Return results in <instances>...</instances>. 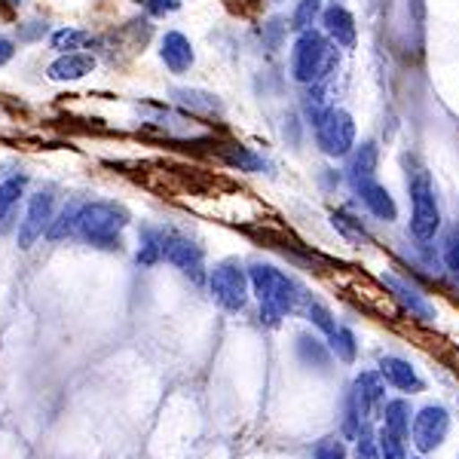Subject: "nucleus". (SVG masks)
I'll list each match as a JSON object with an SVG mask.
<instances>
[{
    "mask_svg": "<svg viewBox=\"0 0 459 459\" xmlns=\"http://www.w3.org/2000/svg\"><path fill=\"white\" fill-rule=\"evenodd\" d=\"M298 359L309 368H328L334 352H331L328 340L316 337V334H300L298 337Z\"/></svg>",
    "mask_w": 459,
    "mask_h": 459,
    "instance_id": "21",
    "label": "nucleus"
},
{
    "mask_svg": "<svg viewBox=\"0 0 459 459\" xmlns=\"http://www.w3.org/2000/svg\"><path fill=\"white\" fill-rule=\"evenodd\" d=\"M377 447H380V459H411L407 456V438L389 432L386 426H377Z\"/></svg>",
    "mask_w": 459,
    "mask_h": 459,
    "instance_id": "29",
    "label": "nucleus"
},
{
    "mask_svg": "<svg viewBox=\"0 0 459 459\" xmlns=\"http://www.w3.org/2000/svg\"><path fill=\"white\" fill-rule=\"evenodd\" d=\"M377 169H380V147L377 142H361L355 144L350 151V157H346V178H374Z\"/></svg>",
    "mask_w": 459,
    "mask_h": 459,
    "instance_id": "17",
    "label": "nucleus"
},
{
    "mask_svg": "<svg viewBox=\"0 0 459 459\" xmlns=\"http://www.w3.org/2000/svg\"><path fill=\"white\" fill-rule=\"evenodd\" d=\"M377 371H380V377L386 380L389 389L402 392V395H417V392L426 389V383H423V377L417 374V368H413L407 359H402V355H380Z\"/></svg>",
    "mask_w": 459,
    "mask_h": 459,
    "instance_id": "12",
    "label": "nucleus"
},
{
    "mask_svg": "<svg viewBox=\"0 0 459 459\" xmlns=\"http://www.w3.org/2000/svg\"><path fill=\"white\" fill-rule=\"evenodd\" d=\"M407 194H411V236L417 242H432L441 233V205L429 169H407Z\"/></svg>",
    "mask_w": 459,
    "mask_h": 459,
    "instance_id": "4",
    "label": "nucleus"
},
{
    "mask_svg": "<svg viewBox=\"0 0 459 459\" xmlns=\"http://www.w3.org/2000/svg\"><path fill=\"white\" fill-rule=\"evenodd\" d=\"M285 34H288L285 19H279V16H276V19H270V22H266V25H264V31H261V37H264V47L276 53V49L282 47Z\"/></svg>",
    "mask_w": 459,
    "mask_h": 459,
    "instance_id": "33",
    "label": "nucleus"
},
{
    "mask_svg": "<svg viewBox=\"0 0 459 459\" xmlns=\"http://www.w3.org/2000/svg\"><path fill=\"white\" fill-rule=\"evenodd\" d=\"M331 4H340V0H331Z\"/></svg>",
    "mask_w": 459,
    "mask_h": 459,
    "instance_id": "38",
    "label": "nucleus"
},
{
    "mask_svg": "<svg viewBox=\"0 0 459 459\" xmlns=\"http://www.w3.org/2000/svg\"><path fill=\"white\" fill-rule=\"evenodd\" d=\"M172 99L181 105L184 110H190V114H199V117H218L221 114V101L214 99L212 92H205V89H172Z\"/></svg>",
    "mask_w": 459,
    "mask_h": 459,
    "instance_id": "18",
    "label": "nucleus"
},
{
    "mask_svg": "<svg viewBox=\"0 0 459 459\" xmlns=\"http://www.w3.org/2000/svg\"><path fill=\"white\" fill-rule=\"evenodd\" d=\"M328 108H334V105H331V99H328V86H325V83L303 86V92H300V114H303V120H307L309 126H316L318 120H322V114Z\"/></svg>",
    "mask_w": 459,
    "mask_h": 459,
    "instance_id": "20",
    "label": "nucleus"
},
{
    "mask_svg": "<svg viewBox=\"0 0 459 459\" xmlns=\"http://www.w3.org/2000/svg\"><path fill=\"white\" fill-rule=\"evenodd\" d=\"M411 459H423V456H411Z\"/></svg>",
    "mask_w": 459,
    "mask_h": 459,
    "instance_id": "37",
    "label": "nucleus"
},
{
    "mask_svg": "<svg viewBox=\"0 0 459 459\" xmlns=\"http://www.w3.org/2000/svg\"><path fill=\"white\" fill-rule=\"evenodd\" d=\"M162 239H166V227H142L135 261L142 264V266L160 264L162 261Z\"/></svg>",
    "mask_w": 459,
    "mask_h": 459,
    "instance_id": "22",
    "label": "nucleus"
},
{
    "mask_svg": "<svg viewBox=\"0 0 459 459\" xmlns=\"http://www.w3.org/2000/svg\"><path fill=\"white\" fill-rule=\"evenodd\" d=\"M77 214H80V203L65 205V212L53 218V224L47 230L49 239H68V236L77 233Z\"/></svg>",
    "mask_w": 459,
    "mask_h": 459,
    "instance_id": "30",
    "label": "nucleus"
},
{
    "mask_svg": "<svg viewBox=\"0 0 459 459\" xmlns=\"http://www.w3.org/2000/svg\"><path fill=\"white\" fill-rule=\"evenodd\" d=\"M313 459H350L343 435H325L313 444Z\"/></svg>",
    "mask_w": 459,
    "mask_h": 459,
    "instance_id": "31",
    "label": "nucleus"
},
{
    "mask_svg": "<svg viewBox=\"0 0 459 459\" xmlns=\"http://www.w3.org/2000/svg\"><path fill=\"white\" fill-rule=\"evenodd\" d=\"M22 194H25V178L22 175L0 181V233H10L13 230V218H16V205Z\"/></svg>",
    "mask_w": 459,
    "mask_h": 459,
    "instance_id": "19",
    "label": "nucleus"
},
{
    "mask_svg": "<svg viewBox=\"0 0 459 459\" xmlns=\"http://www.w3.org/2000/svg\"><path fill=\"white\" fill-rule=\"evenodd\" d=\"M53 49H58V53H77V49H86L92 47V34L80 31V28H62V31L53 34Z\"/></svg>",
    "mask_w": 459,
    "mask_h": 459,
    "instance_id": "28",
    "label": "nucleus"
},
{
    "mask_svg": "<svg viewBox=\"0 0 459 459\" xmlns=\"http://www.w3.org/2000/svg\"><path fill=\"white\" fill-rule=\"evenodd\" d=\"M135 4H142L151 16H169V13L181 10V0H135Z\"/></svg>",
    "mask_w": 459,
    "mask_h": 459,
    "instance_id": "34",
    "label": "nucleus"
},
{
    "mask_svg": "<svg viewBox=\"0 0 459 459\" xmlns=\"http://www.w3.org/2000/svg\"><path fill=\"white\" fill-rule=\"evenodd\" d=\"M129 227V212L108 199H95V203H80L77 214V239H83L86 246L114 251L123 242V230Z\"/></svg>",
    "mask_w": 459,
    "mask_h": 459,
    "instance_id": "2",
    "label": "nucleus"
},
{
    "mask_svg": "<svg viewBox=\"0 0 459 459\" xmlns=\"http://www.w3.org/2000/svg\"><path fill=\"white\" fill-rule=\"evenodd\" d=\"M328 346H331V352H334V359L343 361V365H352V361L359 359V337H355V331L346 328V325H337V331L328 337Z\"/></svg>",
    "mask_w": 459,
    "mask_h": 459,
    "instance_id": "24",
    "label": "nucleus"
},
{
    "mask_svg": "<svg viewBox=\"0 0 459 459\" xmlns=\"http://www.w3.org/2000/svg\"><path fill=\"white\" fill-rule=\"evenodd\" d=\"M340 65V49L322 31H303L298 34L291 47V77L300 86L325 83Z\"/></svg>",
    "mask_w": 459,
    "mask_h": 459,
    "instance_id": "3",
    "label": "nucleus"
},
{
    "mask_svg": "<svg viewBox=\"0 0 459 459\" xmlns=\"http://www.w3.org/2000/svg\"><path fill=\"white\" fill-rule=\"evenodd\" d=\"M162 261L172 264L175 270H181L187 279H194L196 285H203L209 279L205 273V251L199 242H194L190 236L178 233V230L166 227V239H162Z\"/></svg>",
    "mask_w": 459,
    "mask_h": 459,
    "instance_id": "8",
    "label": "nucleus"
},
{
    "mask_svg": "<svg viewBox=\"0 0 459 459\" xmlns=\"http://www.w3.org/2000/svg\"><path fill=\"white\" fill-rule=\"evenodd\" d=\"M13 56H16V43H13L10 37H0V68H4Z\"/></svg>",
    "mask_w": 459,
    "mask_h": 459,
    "instance_id": "36",
    "label": "nucleus"
},
{
    "mask_svg": "<svg viewBox=\"0 0 459 459\" xmlns=\"http://www.w3.org/2000/svg\"><path fill=\"white\" fill-rule=\"evenodd\" d=\"M221 157L233 169H239V172H264L266 169V160L246 144H224L221 147Z\"/></svg>",
    "mask_w": 459,
    "mask_h": 459,
    "instance_id": "23",
    "label": "nucleus"
},
{
    "mask_svg": "<svg viewBox=\"0 0 459 459\" xmlns=\"http://www.w3.org/2000/svg\"><path fill=\"white\" fill-rule=\"evenodd\" d=\"M352 459H380V447H377V429L374 426H365L359 432V438L352 441V450H350Z\"/></svg>",
    "mask_w": 459,
    "mask_h": 459,
    "instance_id": "32",
    "label": "nucleus"
},
{
    "mask_svg": "<svg viewBox=\"0 0 459 459\" xmlns=\"http://www.w3.org/2000/svg\"><path fill=\"white\" fill-rule=\"evenodd\" d=\"M438 255H441V266L450 273V276L459 282V227H447L441 236V246H438Z\"/></svg>",
    "mask_w": 459,
    "mask_h": 459,
    "instance_id": "27",
    "label": "nucleus"
},
{
    "mask_svg": "<svg viewBox=\"0 0 459 459\" xmlns=\"http://www.w3.org/2000/svg\"><path fill=\"white\" fill-rule=\"evenodd\" d=\"M95 71V58L86 53H65L58 56L53 65L47 68V77L56 83H74V80H83L86 74Z\"/></svg>",
    "mask_w": 459,
    "mask_h": 459,
    "instance_id": "15",
    "label": "nucleus"
},
{
    "mask_svg": "<svg viewBox=\"0 0 459 459\" xmlns=\"http://www.w3.org/2000/svg\"><path fill=\"white\" fill-rule=\"evenodd\" d=\"M377 417H380V426H386L389 432H395V435H402V438L411 441L413 407H411V402H407V395H402V398H386Z\"/></svg>",
    "mask_w": 459,
    "mask_h": 459,
    "instance_id": "16",
    "label": "nucleus"
},
{
    "mask_svg": "<svg viewBox=\"0 0 459 459\" xmlns=\"http://www.w3.org/2000/svg\"><path fill=\"white\" fill-rule=\"evenodd\" d=\"M300 318H307V322H313V328L318 331V334H325V337H331L337 331V318H334V313H331L328 307H325L322 300L316 298L313 294V300L307 303V309H303V316Z\"/></svg>",
    "mask_w": 459,
    "mask_h": 459,
    "instance_id": "26",
    "label": "nucleus"
},
{
    "mask_svg": "<svg viewBox=\"0 0 459 459\" xmlns=\"http://www.w3.org/2000/svg\"><path fill=\"white\" fill-rule=\"evenodd\" d=\"M53 209H56V196L49 190H40V194L31 196L25 218L19 224V248H31L40 236H47L49 224H53Z\"/></svg>",
    "mask_w": 459,
    "mask_h": 459,
    "instance_id": "9",
    "label": "nucleus"
},
{
    "mask_svg": "<svg viewBox=\"0 0 459 459\" xmlns=\"http://www.w3.org/2000/svg\"><path fill=\"white\" fill-rule=\"evenodd\" d=\"M209 291L221 309H227V313H242L251 294L248 270L236 261V257H227V261L214 264L209 270Z\"/></svg>",
    "mask_w": 459,
    "mask_h": 459,
    "instance_id": "5",
    "label": "nucleus"
},
{
    "mask_svg": "<svg viewBox=\"0 0 459 459\" xmlns=\"http://www.w3.org/2000/svg\"><path fill=\"white\" fill-rule=\"evenodd\" d=\"M454 417L444 404H426L420 411H413V423H411V444L420 450V456L435 454L450 435Z\"/></svg>",
    "mask_w": 459,
    "mask_h": 459,
    "instance_id": "7",
    "label": "nucleus"
},
{
    "mask_svg": "<svg viewBox=\"0 0 459 459\" xmlns=\"http://www.w3.org/2000/svg\"><path fill=\"white\" fill-rule=\"evenodd\" d=\"M380 282L389 288L392 298L402 303L404 313H411V318H417V322H435V316H438V313H435L432 300H429L413 282H407V279L395 276V273H383Z\"/></svg>",
    "mask_w": 459,
    "mask_h": 459,
    "instance_id": "11",
    "label": "nucleus"
},
{
    "mask_svg": "<svg viewBox=\"0 0 459 459\" xmlns=\"http://www.w3.org/2000/svg\"><path fill=\"white\" fill-rule=\"evenodd\" d=\"M322 13H325L322 0H298V6H294V13H291V28L298 34L313 31L318 22H322Z\"/></svg>",
    "mask_w": 459,
    "mask_h": 459,
    "instance_id": "25",
    "label": "nucleus"
},
{
    "mask_svg": "<svg viewBox=\"0 0 459 459\" xmlns=\"http://www.w3.org/2000/svg\"><path fill=\"white\" fill-rule=\"evenodd\" d=\"M322 34L334 43L337 49H355V40H359V25H355V16L346 10L343 4H331L325 6L322 13Z\"/></svg>",
    "mask_w": 459,
    "mask_h": 459,
    "instance_id": "13",
    "label": "nucleus"
},
{
    "mask_svg": "<svg viewBox=\"0 0 459 459\" xmlns=\"http://www.w3.org/2000/svg\"><path fill=\"white\" fill-rule=\"evenodd\" d=\"M316 147L331 160H346L355 142V117L346 108H328L322 120L313 126Z\"/></svg>",
    "mask_w": 459,
    "mask_h": 459,
    "instance_id": "6",
    "label": "nucleus"
},
{
    "mask_svg": "<svg viewBox=\"0 0 459 459\" xmlns=\"http://www.w3.org/2000/svg\"><path fill=\"white\" fill-rule=\"evenodd\" d=\"M248 279L255 298L261 300V322L270 328L282 325V318L288 316H303L307 303L313 300L307 285L270 264H251Z\"/></svg>",
    "mask_w": 459,
    "mask_h": 459,
    "instance_id": "1",
    "label": "nucleus"
},
{
    "mask_svg": "<svg viewBox=\"0 0 459 459\" xmlns=\"http://www.w3.org/2000/svg\"><path fill=\"white\" fill-rule=\"evenodd\" d=\"M350 187H352L355 199H359V203L365 205V209L371 212L377 221H386V224L398 221L395 196H392L389 190L383 187L380 181H377V178H352Z\"/></svg>",
    "mask_w": 459,
    "mask_h": 459,
    "instance_id": "10",
    "label": "nucleus"
},
{
    "mask_svg": "<svg viewBox=\"0 0 459 459\" xmlns=\"http://www.w3.org/2000/svg\"><path fill=\"white\" fill-rule=\"evenodd\" d=\"M160 58L172 74H187L196 62L194 43H190L181 31H166L160 40Z\"/></svg>",
    "mask_w": 459,
    "mask_h": 459,
    "instance_id": "14",
    "label": "nucleus"
},
{
    "mask_svg": "<svg viewBox=\"0 0 459 459\" xmlns=\"http://www.w3.org/2000/svg\"><path fill=\"white\" fill-rule=\"evenodd\" d=\"M43 34H47V25H43V22H31V25L19 31L22 40H37V37H43Z\"/></svg>",
    "mask_w": 459,
    "mask_h": 459,
    "instance_id": "35",
    "label": "nucleus"
}]
</instances>
